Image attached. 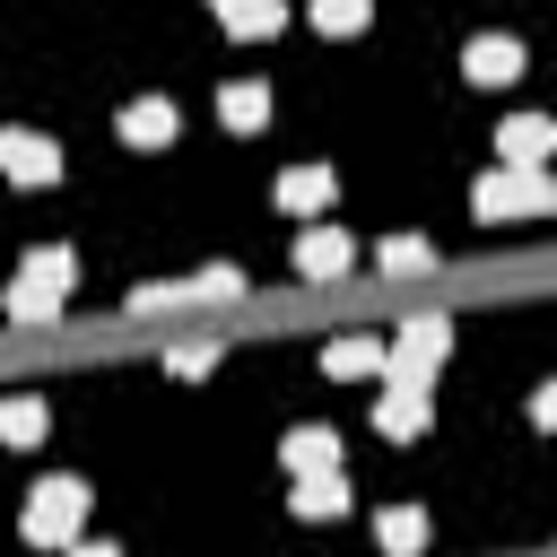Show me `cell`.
Segmentation results:
<instances>
[{
  "label": "cell",
  "instance_id": "1",
  "mask_svg": "<svg viewBox=\"0 0 557 557\" xmlns=\"http://www.w3.org/2000/svg\"><path fill=\"white\" fill-rule=\"evenodd\" d=\"M244 296V270H191V278H165V287H131L122 313H183V305H235Z\"/></svg>",
  "mask_w": 557,
  "mask_h": 557
},
{
  "label": "cell",
  "instance_id": "2",
  "mask_svg": "<svg viewBox=\"0 0 557 557\" xmlns=\"http://www.w3.org/2000/svg\"><path fill=\"white\" fill-rule=\"evenodd\" d=\"M444 348H453V322H444V313H426V322H409V331L383 348V374H392L400 392H426V383H435V366H444Z\"/></svg>",
  "mask_w": 557,
  "mask_h": 557
},
{
  "label": "cell",
  "instance_id": "3",
  "mask_svg": "<svg viewBox=\"0 0 557 557\" xmlns=\"http://www.w3.org/2000/svg\"><path fill=\"white\" fill-rule=\"evenodd\" d=\"M78 522H87V487H78V479H44V487L26 496V540H35V548H70Z\"/></svg>",
  "mask_w": 557,
  "mask_h": 557
},
{
  "label": "cell",
  "instance_id": "4",
  "mask_svg": "<svg viewBox=\"0 0 557 557\" xmlns=\"http://www.w3.org/2000/svg\"><path fill=\"white\" fill-rule=\"evenodd\" d=\"M557 191H548V174H522V165H505V174H479L470 183V209L479 218H540Z\"/></svg>",
  "mask_w": 557,
  "mask_h": 557
},
{
  "label": "cell",
  "instance_id": "5",
  "mask_svg": "<svg viewBox=\"0 0 557 557\" xmlns=\"http://www.w3.org/2000/svg\"><path fill=\"white\" fill-rule=\"evenodd\" d=\"M461 70H470L479 87H505V78H522V44H513V35H470V44H461Z\"/></svg>",
  "mask_w": 557,
  "mask_h": 557
},
{
  "label": "cell",
  "instance_id": "6",
  "mask_svg": "<svg viewBox=\"0 0 557 557\" xmlns=\"http://www.w3.org/2000/svg\"><path fill=\"white\" fill-rule=\"evenodd\" d=\"M357 261V244H348V226H313L305 244H296V278H339Z\"/></svg>",
  "mask_w": 557,
  "mask_h": 557
},
{
  "label": "cell",
  "instance_id": "7",
  "mask_svg": "<svg viewBox=\"0 0 557 557\" xmlns=\"http://www.w3.org/2000/svg\"><path fill=\"white\" fill-rule=\"evenodd\" d=\"M322 374H331V383H366V374H383V339H366V331H339V339L322 348Z\"/></svg>",
  "mask_w": 557,
  "mask_h": 557
},
{
  "label": "cell",
  "instance_id": "8",
  "mask_svg": "<svg viewBox=\"0 0 557 557\" xmlns=\"http://www.w3.org/2000/svg\"><path fill=\"white\" fill-rule=\"evenodd\" d=\"M113 131H122L131 148H165V139H174V104H165V96H131Z\"/></svg>",
  "mask_w": 557,
  "mask_h": 557
},
{
  "label": "cell",
  "instance_id": "9",
  "mask_svg": "<svg viewBox=\"0 0 557 557\" xmlns=\"http://www.w3.org/2000/svg\"><path fill=\"white\" fill-rule=\"evenodd\" d=\"M548 139H557V131H548L540 113H513V122L496 131V148H505V165H522V174H540V165H548Z\"/></svg>",
  "mask_w": 557,
  "mask_h": 557
},
{
  "label": "cell",
  "instance_id": "10",
  "mask_svg": "<svg viewBox=\"0 0 557 557\" xmlns=\"http://www.w3.org/2000/svg\"><path fill=\"white\" fill-rule=\"evenodd\" d=\"M278 461H287L296 479H322V470H339V435H331V426H296V435L278 444Z\"/></svg>",
  "mask_w": 557,
  "mask_h": 557
},
{
  "label": "cell",
  "instance_id": "11",
  "mask_svg": "<svg viewBox=\"0 0 557 557\" xmlns=\"http://www.w3.org/2000/svg\"><path fill=\"white\" fill-rule=\"evenodd\" d=\"M218 26H226L235 44H261V35L287 26V9H278V0H218Z\"/></svg>",
  "mask_w": 557,
  "mask_h": 557
},
{
  "label": "cell",
  "instance_id": "12",
  "mask_svg": "<svg viewBox=\"0 0 557 557\" xmlns=\"http://www.w3.org/2000/svg\"><path fill=\"white\" fill-rule=\"evenodd\" d=\"M61 278H35V270H17V287H9V322H52L61 313Z\"/></svg>",
  "mask_w": 557,
  "mask_h": 557
},
{
  "label": "cell",
  "instance_id": "13",
  "mask_svg": "<svg viewBox=\"0 0 557 557\" xmlns=\"http://www.w3.org/2000/svg\"><path fill=\"white\" fill-rule=\"evenodd\" d=\"M374 426H383L392 444H409V435H426V392H400V383H392V392L374 400Z\"/></svg>",
  "mask_w": 557,
  "mask_h": 557
},
{
  "label": "cell",
  "instance_id": "14",
  "mask_svg": "<svg viewBox=\"0 0 557 557\" xmlns=\"http://www.w3.org/2000/svg\"><path fill=\"white\" fill-rule=\"evenodd\" d=\"M331 191H339V183H331V165H296V174H278V191H270V200H278V209H331Z\"/></svg>",
  "mask_w": 557,
  "mask_h": 557
},
{
  "label": "cell",
  "instance_id": "15",
  "mask_svg": "<svg viewBox=\"0 0 557 557\" xmlns=\"http://www.w3.org/2000/svg\"><path fill=\"white\" fill-rule=\"evenodd\" d=\"M305 522H331V513H348V479L339 470H322V479H296V496H287Z\"/></svg>",
  "mask_w": 557,
  "mask_h": 557
},
{
  "label": "cell",
  "instance_id": "16",
  "mask_svg": "<svg viewBox=\"0 0 557 557\" xmlns=\"http://www.w3.org/2000/svg\"><path fill=\"white\" fill-rule=\"evenodd\" d=\"M218 122H226V131H261V122H270V87H252V78H235V87L218 96Z\"/></svg>",
  "mask_w": 557,
  "mask_h": 557
},
{
  "label": "cell",
  "instance_id": "17",
  "mask_svg": "<svg viewBox=\"0 0 557 557\" xmlns=\"http://www.w3.org/2000/svg\"><path fill=\"white\" fill-rule=\"evenodd\" d=\"M374 540H383V557H418V548H426V513H418V505H392V513L374 522Z\"/></svg>",
  "mask_w": 557,
  "mask_h": 557
},
{
  "label": "cell",
  "instance_id": "18",
  "mask_svg": "<svg viewBox=\"0 0 557 557\" xmlns=\"http://www.w3.org/2000/svg\"><path fill=\"white\" fill-rule=\"evenodd\" d=\"M35 435H44V400H26V392L0 400V444H35Z\"/></svg>",
  "mask_w": 557,
  "mask_h": 557
},
{
  "label": "cell",
  "instance_id": "19",
  "mask_svg": "<svg viewBox=\"0 0 557 557\" xmlns=\"http://www.w3.org/2000/svg\"><path fill=\"white\" fill-rule=\"evenodd\" d=\"M366 17H374V0H313V26L322 35H357Z\"/></svg>",
  "mask_w": 557,
  "mask_h": 557
},
{
  "label": "cell",
  "instance_id": "20",
  "mask_svg": "<svg viewBox=\"0 0 557 557\" xmlns=\"http://www.w3.org/2000/svg\"><path fill=\"white\" fill-rule=\"evenodd\" d=\"M374 261H383V270H426V261H435V244H426V235H392Z\"/></svg>",
  "mask_w": 557,
  "mask_h": 557
},
{
  "label": "cell",
  "instance_id": "21",
  "mask_svg": "<svg viewBox=\"0 0 557 557\" xmlns=\"http://www.w3.org/2000/svg\"><path fill=\"white\" fill-rule=\"evenodd\" d=\"M209 366H218V348H174V357H165V374H183V383H200Z\"/></svg>",
  "mask_w": 557,
  "mask_h": 557
},
{
  "label": "cell",
  "instance_id": "22",
  "mask_svg": "<svg viewBox=\"0 0 557 557\" xmlns=\"http://www.w3.org/2000/svg\"><path fill=\"white\" fill-rule=\"evenodd\" d=\"M61 557H122V548H104V540H70Z\"/></svg>",
  "mask_w": 557,
  "mask_h": 557
}]
</instances>
